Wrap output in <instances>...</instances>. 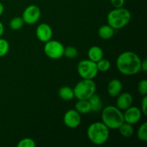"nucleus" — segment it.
<instances>
[{"label":"nucleus","instance_id":"f257e3e1","mask_svg":"<svg viewBox=\"0 0 147 147\" xmlns=\"http://www.w3.org/2000/svg\"><path fill=\"white\" fill-rule=\"evenodd\" d=\"M142 60L136 53L125 51L119 55L116 65L118 70L124 76H134L141 71Z\"/></svg>","mask_w":147,"mask_h":147},{"label":"nucleus","instance_id":"f03ea898","mask_svg":"<svg viewBox=\"0 0 147 147\" xmlns=\"http://www.w3.org/2000/svg\"><path fill=\"white\" fill-rule=\"evenodd\" d=\"M102 122L109 129H118L124 122L123 113L114 106H108L102 109Z\"/></svg>","mask_w":147,"mask_h":147},{"label":"nucleus","instance_id":"7ed1b4c3","mask_svg":"<svg viewBox=\"0 0 147 147\" xmlns=\"http://www.w3.org/2000/svg\"><path fill=\"white\" fill-rule=\"evenodd\" d=\"M110 129L102 121L92 123L88 127L87 136L90 142L96 145H103L108 142Z\"/></svg>","mask_w":147,"mask_h":147},{"label":"nucleus","instance_id":"20e7f679","mask_svg":"<svg viewBox=\"0 0 147 147\" xmlns=\"http://www.w3.org/2000/svg\"><path fill=\"white\" fill-rule=\"evenodd\" d=\"M130 11L123 7L115 8L109 11L107 15L108 24L114 30H120L126 27L131 21Z\"/></svg>","mask_w":147,"mask_h":147},{"label":"nucleus","instance_id":"39448f33","mask_svg":"<svg viewBox=\"0 0 147 147\" xmlns=\"http://www.w3.org/2000/svg\"><path fill=\"white\" fill-rule=\"evenodd\" d=\"M96 85L93 80L82 79L73 88L75 98L78 100H88L96 93Z\"/></svg>","mask_w":147,"mask_h":147},{"label":"nucleus","instance_id":"423d86ee","mask_svg":"<svg viewBox=\"0 0 147 147\" xmlns=\"http://www.w3.org/2000/svg\"><path fill=\"white\" fill-rule=\"evenodd\" d=\"M78 73L82 79H90L93 80L98 75L96 63L90 60H82L78 63L77 66Z\"/></svg>","mask_w":147,"mask_h":147},{"label":"nucleus","instance_id":"0eeeda50","mask_svg":"<svg viewBox=\"0 0 147 147\" xmlns=\"http://www.w3.org/2000/svg\"><path fill=\"white\" fill-rule=\"evenodd\" d=\"M64 48L65 47L60 42L51 39L45 44L44 53L49 58L57 60L63 56Z\"/></svg>","mask_w":147,"mask_h":147},{"label":"nucleus","instance_id":"6e6552de","mask_svg":"<svg viewBox=\"0 0 147 147\" xmlns=\"http://www.w3.org/2000/svg\"><path fill=\"white\" fill-rule=\"evenodd\" d=\"M40 16H41V10L40 7L34 4H31L24 9L22 18L26 24H34L40 20Z\"/></svg>","mask_w":147,"mask_h":147},{"label":"nucleus","instance_id":"1a4fd4ad","mask_svg":"<svg viewBox=\"0 0 147 147\" xmlns=\"http://www.w3.org/2000/svg\"><path fill=\"white\" fill-rule=\"evenodd\" d=\"M63 122L67 127L70 129H76L80 124L81 116L76 109H70L65 113Z\"/></svg>","mask_w":147,"mask_h":147},{"label":"nucleus","instance_id":"9d476101","mask_svg":"<svg viewBox=\"0 0 147 147\" xmlns=\"http://www.w3.org/2000/svg\"><path fill=\"white\" fill-rule=\"evenodd\" d=\"M142 116V111L136 106H130L129 109L125 110L123 113L124 121L132 125L137 123L141 120Z\"/></svg>","mask_w":147,"mask_h":147},{"label":"nucleus","instance_id":"9b49d317","mask_svg":"<svg viewBox=\"0 0 147 147\" xmlns=\"http://www.w3.org/2000/svg\"><path fill=\"white\" fill-rule=\"evenodd\" d=\"M36 37L42 42L49 41L52 39L53 35V32L51 27L47 23H41L37 27L35 31Z\"/></svg>","mask_w":147,"mask_h":147},{"label":"nucleus","instance_id":"f8f14e48","mask_svg":"<svg viewBox=\"0 0 147 147\" xmlns=\"http://www.w3.org/2000/svg\"><path fill=\"white\" fill-rule=\"evenodd\" d=\"M116 97V107L119 108L121 111L126 110L133 104V96L131 93L127 92L121 93Z\"/></svg>","mask_w":147,"mask_h":147},{"label":"nucleus","instance_id":"ddd939ff","mask_svg":"<svg viewBox=\"0 0 147 147\" xmlns=\"http://www.w3.org/2000/svg\"><path fill=\"white\" fill-rule=\"evenodd\" d=\"M123 86L121 80L119 79H112L110 80L107 86V92L108 94L111 97H116L121 93Z\"/></svg>","mask_w":147,"mask_h":147},{"label":"nucleus","instance_id":"4468645a","mask_svg":"<svg viewBox=\"0 0 147 147\" xmlns=\"http://www.w3.org/2000/svg\"><path fill=\"white\" fill-rule=\"evenodd\" d=\"M88 57L91 61L97 63L103 58V51L101 47L98 46H92L88 51Z\"/></svg>","mask_w":147,"mask_h":147},{"label":"nucleus","instance_id":"2eb2a0df","mask_svg":"<svg viewBox=\"0 0 147 147\" xmlns=\"http://www.w3.org/2000/svg\"><path fill=\"white\" fill-rule=\"evenodd\" d=\"M115 30L109 24H104L99 27L98 30V36L103 40H110L114 35Z\"/></svg>","mask_w":147,"mask_h":147},{"label":"nucleus","instance_id":"dca6fc26","mask_svg":"<svg viewBox=\"0 0 147 147\" xmlns=\"http://www.w3.org/2000/svg\"><path fill=\"white\" fill-rule=\"evenodd\" d=\"M88 101L91 107V111L98 112L103 109V102L101 98L98 95L96 94V93L90 96V98L88 99Z\"/></svg>","mask_w":147,"mask_h":147},{"label":"nucleus","instance_id":"f3484780","mask_svg":"<svg viewBox=\"0 0 147 147\" xmlns=\"http://www.w3.org/2000/svg\"><path fill=\"white\" fill-rule=\"evenodd\" d=\"M76 110L80 114H87L91 111L90 103L88 100H78L76 103Z\"/></svg>","mask_w":147,"mask_h":147},{"label":"nucleus","instance_id":"a211bd4d","mask_svg":"<svg viewBox=\"0 0 147 147\" xmlns=\"http://www.w3.org/2000/svg\"><path fill=\"white\" fill-rule=\"evenodd\" d=\"M58 96L62 100H70L75 98L73 88L69 86H63L58 90Z\"/></svg>","mask_w":147,"mask_h":147},{"label":"nucleus","instance_id":"6ab92c4d","mask_svg":"<svg viewBox=\"0 0 147 147\" xmlns=\"http://www.w3.org/2000/svg\"><path fill=\"white\" fill-rule=\"evenodd\" d=\"M118 129L119 130L121 135L125 138L131 137L134 134V129L133 127V125L125 121L119 126Z\"/></svg>","mask_w":147,"mask_h":147},{"label":"nucleus","instance_id":"aec40b11","mask_svg":"<svg viewBox=\"0 0 147 147\" xmlns=\"http://www.w3.org/2000/svg\"><path fill=\"white\" fill-rule=\"evenodd\" d=\"M137 137L141 142H147V122H144L137 131Z\"/></svg>","mask_w":147,"mask_h":147},{"label":"nucleus","instance_id":"412c9836","mask_svg":"<svg viewBox=\"0 0 147 147\" xmlns=\"http://www.w3.org/2000/svg\"><path fill=\"white\" fill-rule=\"evenodd\" d=\"M24 22L21 17H15L9 22V27L13 30H19L22 28Z\"/></svg>","mask_w":147,"mask_h":147},{"label":"nucleus","instance_id":"4be33fe9","mask_svg":"<svg viewBox=\"0 0 147 147\" xmlns=\"http://www.w3.org/2000/svg\"><path fill=\"white\" fill-rule=\"evenodd\" d=\"M96 65H97L98 72L100 71L102 73H104V72H107L110 70L111 65V62L109 60L102 58L101 60L96 63Z\"/></svg>","mask_w":147,"mask_h":147},{"label":"nucleus","instance_id":"5701e85b","mask_svg":"<svg viewBox=\"0 0 147 147\" xmlns=\"http://www.w3.org/2000/svg\"><path fill=\"white\" fill-rule=\"evenodd\" d=\"M78 55V51L77 48L73 46H68L64 48V53H63V56H65L67 58H76Z\"/></svg>","mask_w":147,"mask_h":147},{"label":"nucleus","instance_id":"b1692460","mask_svg":"<svg viewBox=\"0 0 147 147\" xmlns=\"http://www.w3.org/2000/svg\"><path fill=\"white\" fill-rule=\"evenodd\" d=\"M9 50V44L8 41L0 37V57L5 56Z\"/></svg>","mask_w":147,"mask_h":147},{"label":"nucleus","instance_id":"393cba45","mask_svg":"<svg viewBox=\"0 0 147 147\" xmlns=\"http://www.w3.org/2000/svg\"><path fill=\"white\" fill-rule=\"evenodd\" d=\"M17 146V147H35L36 143L31 138H24L19 141Z\"/></svg>","mask_w":147,"mask_h":147},{"label":"nucleus","instance_id":"a878e982","mask_svg":"<svg viewBox=\"0 0 147 147\" xmlns=\"http://www.w3.org/2000/svg\"><path fill=\"white\" fill-rule=\"evenodd\" d=\"M138 91L142 96H146L147 94V80L146 79L142 80L138 84Z\"/></svg>","mask_w":147,"mask_h":147},{"label":"nucleus","instance_id":"bb28decb","mask_svg":"<svg viewBox=\"0 0 147 147\" xmlns=\"http://www.w3.org/2000/svg\"><path fill=\"white\" fill-rule=\"evenodd\" d=\"M141 111L142 112V114L144 115L145 116H147V96H144L142 98V103H141Z\"/></svg>","mask_w":147,"mask_h":147},{"label":"nucleus","instance_id":"cd10ccee","mask_svg":"<svg viewBox=\"0 0 147 147\" xmlns=\"http://www.w3.org/2000/svg\"><path fill=\"white\" fill-rule=\"evenodd\" d=\"M110 2L114 8H120L123 7L125 0H110Z\"/></svg>","mask_w":147,"mask_h":147},{"label":"nucleus","instance_id":"c85d7f7f","mask_svg":"<svg viewBox=\"0 0 147 147\" xmlns=\"http://www.w3.org/2000/svg\"><path fill=\"white\" fill-rule=\"evenodd\" d=\"M141 70L143 71L144 73H146L147 71V60L146 59H144L142 60V63H141Z\"/></svg>","mask_w":147,"mask_h":147},{"label":"nucleus","instance_id":"c756f323","mask_svg":"<svg viewBox=\"0 0 147 147\" xmlns=\"http://www.w3.org/2000/svg\"><path fill=\"white\" fill-rule=\"evenodd\" d=\"M4 24H3L2 22L0 21V37H1V36L4 34Z\"/></svg>","mask_w":147,"mask_h":147},{"label":"nucleus","instance_id":"7c9ffc66","mask_svg":"<svg viewBox=\"0 0 147 147\" xmlns=\"http://www.w3.org/2000/svg\"><path fill=\"white\" fill-rule=\"evenodd\" d=\"M4 5L2 4V3L0 2V16L2 15V14L4 13Z\"/></svg>","mask_w":147,"mask_h":147}]
</instances>
